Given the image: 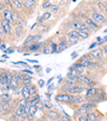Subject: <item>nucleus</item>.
I'll return each instance as SVG.
<instances>
[{
  "label": "nucleus",
  "instance_id": "864d4df0",
  "mask_svg": "<svg viewBox=\"0 0 107 121\" xmlns=\"http://www.w3.org/2000/svg\"><path fill=\"white\" fill-rule=\"evenodd\" d=\"M16 64H21V65H24V66H26V68H28V66H29L27 63H26V62H21V61L17 62V63H16Z\"/></svg>",
  "mask_w": 107,
  "mask_h": 121
},
{
  "label": "nucleus",
  "instance_id": "423d86ee",
  "mask_svg": "<svg viewBox=\"0 0 107 121\" xmlns=\"http://www.w3.org/2000/svg\"><path fill=\"white\" fill-rule=\"evenodd\" d=\"M45 117L49 121H57L58 119L61 117V112H58L55 108H52V109H49L45 112Z\"/></svg>",
  "mask_w": 107,
  "mask_h": 121
},
{
  "label": "nucleus",
  "instance_id": "cd10ccee",
  "mask_svg": "<svg viewBox=\"0 0 107 121\" xmlns=\"http://www.w3.org/2000/svg\"><path fill=\"white\" fill-rule=\"evenodd\" d=\"M41 52H42V54H44V55H49V54H51V49H50L49 43H48V44H44V46L42 47Z\"/></svg>",
  "mask_w": 107,
  "mask_h": 121
},
{
  "label": "nucleus",
  "instance_id": "6e6d98bb",
  "mask_svg": "<svg viewBox=\"0 0 107 121\" xmlns=\"http://www.w3.org/2000/svg\"><path fill=\"white\" fill-rule=\"evenodd\" d=\"M45 72H46V73H50V72H51V69H50V68H47V69H46V70H45Z\"/></svg>",
  "mask_w": 107,
  "mask_h": 121
},
{
  "label": "nucleus",
  "instance_id": "7c9ffc66",
  "mask_svg": "<svg viewBox=\"0 0 107 121\" xmlns=\"http://www.w3.org/2000/svg\"><path fill=\"white\" fill-rule=\"evenodd\" d=\"M51 0H46V1H44L43 4H42V9L44 10V11H48V10L50 9V7H51Z\"/></svg>",
  "mask_w": 107,
  "mask_h": 121
},
{
  "label": "nucleus",
  "instance_id": "dca6fc26",
  "mask_svg": "<svg viewBox=\"0 0 107 121\" xmlns=\"http://www.w3.org/2000/svg\"><path fill=\"white\" fill-rule=\"evenodd\" d=\"M51 12L50 11H46L45 13L43 14V15L40 17L39 19H38V23L39 24H42V23H45V22H47V21H49L50 18H51Z\"/></svg>",
  "mask_w": 107,
  "mask_h": 121
},
{
  "label": "nucleus",
  "instance_id": "4d7b16f0",
  "mask_svg": "<svg viewBox=\"0 0 107 121\" xmlns=\"http://www.w3.org/2000/svg\"><path fill=\"white\" fill-rule=\"evenodd\" d=\"M28 62H32V63H38L37 60H27Z\"/></svg>",
  "mask_w": 107,
  "mask_h": 121
},
{
  "label": "nucleus",
  "instance_id": "8fccbe9b",
  "mask_svg": "<svg viewBox=\"0 0 107 121\" xmlns=\"http://www.w3.org/2000/svg\"><path fill=\"white\" fill-rule=\"evenodd\" d=\"M4 53H5V54H12V53H14V48H13V47L8 48V49L4 50Z\"/></svg>",
  "mask_w": 107,
  "mask_h": 121
},
{
  "label": "nucleus",
  "instance_id": "393cba45",
  "mask_svg": "<svg viewBox=\"0 0 107 121\" xmlns=\"http://www.w3.org/2000/svg\"><path fill=\"white\" fill-rule=\"evenodd\" d=\"M28 87V89H29V91H30V93H31V96L32 95H37V94H39L38 93V86L37 85H33L31 82V84H29V85H26Z\"/></svg>",
  "mask_w": 107,
  "mask_h": 121
},
{
  "label": "nucleus",
  "instance_id": "3c124183",
  "mask_svg": "<svg viewBox=\"0 0 107 121\" xmlns=\"http://www.w3.org/2000/svg\"><path fill=\"white\" fill-rule=\"evenodd\" d=\"M71 57H72V59H73V60H75L76 58L78 57V54H77V52H74V53H72V54H71Z\"/></svg>",
  "mask_w": 107,
  "mask_h": 121
},
{
  "label": "nucleus",
  "instance_id": "5701e85b",
  "mask_svg": "<svg viewBox=\"0 0 107 121\" xmlns=\"http://www.w3.org/2000/svg\"><path fill=\"white\" fill-rule=\"evenodd\" d=\"M27 104H28V101L26 100V99H24L23 96H21V98H19L18 100L16 101L15 107H16V108H23V107H25Z\"/></svg>",
  "mask_w": 107,
  "mask_h": 121
},
{
  "label": "nucleus",
  "instance_id": "c03bdc74",
  "mask_svg": "<svg viewBox=\"0 0 107 121\" xmlns=\"http://www.w3.org/2000/svg\"><path fill=\"white\" fill-rule=\"evenodd\" d=\"M45 84L46 82H45V80L44 79H39L38 80V86H39L40 88H43L44 86H45Z\"/></svg>",
  "mask_w": 107,
  "mask_h": 121
},
{
  "label": "nucleus",
  "instance_id": "49530a36",
  "mask_svg": "<svg viewBox=\"0 0 107 121\" xmlns=\"http://www.w3.org/2000/svg\"><path fill=\"white\" fill-rule=\"evenodd\" d=\"M33 69H35V72H41V70H42V66L40 65V64H35V65L33 66Z\"/></svg>",
  "mask_w": 107,
  "mask_h": 121
},
{
  "label": "nucleus",
  "instance_id": "de8ad7c7",
  "mask_svg": "<svg viewBox=\"0 0 107 121\" xmlns=\"http://www.w3.org/2000/svg\"><path fill=\"white\" fill-rule=\"evenodd\" d=\"M0 49H2L3 52L7 49V43H5V42H2V43L0 44Z\"/></svg>",
  "mask_w": 107,
  "mask_h": 121
},
{
  "label": "nucleus",
  "instance_id": "c9c22d12",
  "mask_svg": "<svg viewBox=\"0 0 107 121\" xmlns=\"http://www.w3.org/2000/svg\"><path fill=\"white\" fill-rule=\"evenodd\" d=\"M43 103H44V109L49 110V109H52V108H54V105L51 104V102H50L49 100L46 101V102H43Z\"/></svg>",
  "mask_w": 107,
  "mask_h": 121
},
{
  "label": "nucleus",
  "instance_id": "ea45409f",
  "mask_svg": "<svg viewBox=\"0 0 107 121\" xmlns=\"http://www.w3.org/2000/svg\"><path fill=\"white\" fill-rule=\"evenodd\" d=\"M37 112H38V108L35 107V106H34V105H30V110H29V114L30 115L35 116V115H37Z\"/></svg>",
  "mask_w": 107,
  "mask_h": 121
},
{
  "label": "nucleus",
  "instance_id": "4468645a",
  "mask_svg": "<svg viewBox=\"0 0 107 121\" xmlns=\"http://www.w3.org/2000/svg\"><path fill=\"white\" fill-rule=\"evenodd\" d=\"M63 82L68 85H77L79 84V80H78L77 76H66L63 79Z\"/></svg>",
  "mask_w": 107,
  "mask_h": 121
},
{
  "label": "nucleus",
  "instance_id": "9d476101",
  "mask_svg": "<svg viewBox=\"0 0 107 121\" xmlns=\"http://www.w3.org/2000/svg\"><path fill=\"white\" fill-rule=\"evenodd\" d=\"M11 25L12 24L10 23V22H8L7 19H4V18L0 19V26L3 28V30H4L7 35H11V33H12V26Z\"/></svg>",
  "mask_w": 107,
  "mask_h": 121
},
{
  "label": "nucleus",
  "instance_id": "f257e3e1",
  "mask_svg": "<svg viewBox=\"0 0 107 121\" xmlns=\"http://www.w3.org/2000/svg\"><path fill=\"white\" fill-rule=\"evenodd\" d=\"M89 16L100 26H102V25H104V24L107 23V15L101 13L98 10H92Z\"/></svg>",
  "mask_w": 107,
  "mask_h": 121
},
{
  "label": "nucleus",
  "instance_id": "58836bf2",
  "mask_svg": "<svg viewBox=\"0 0 107 121\" xmlns=\"http://www.w3.org/2000/svg\"><path fill=\"white\" fill-rule=\"evenodd\" d=\"M42 39H43V35H42L41 33L33 34V41H34V42H41Z\"/></svg>",
  "mask_w": 107,
  "mask_h": 121
},
{
  "label": "nucleus",
  "instance_id": "2eb2a0df",
  "mask_svg": "<svg viewBox=\"0 0 107 121\" xmlns=\"http://www.w3.org/2000/svg\"><path fill=\"white\" fill-rule=\"evenodd\" d=\"M80 106L86 108L87 110H92V109H95L96 108V103H94L93 101H91V100H89V101H87V102L82 103Z\"/></svg>",
  "mask_w": 107,
  "mask_h": 121
},
{
  "label": "nucleus",
  "instance_id": "72a5a7b5",
  "mask_svg": "<svg viewBox=\"0 0 107 121\" xmlns=\"http://www.w3.org/2000/svg\"><path fill=\"white\" fill-rule=\"evenodd\" d=\"M0 100H2V101H9V100H11V95H10L9 92H3V93L0 95Z\"/></svg>",
  "mask_w": 107,
  "mask_h": 121
},
{
  "label": "nucleus",
  "instance_id": "39448f33",
  "mask_svg": "<svg viewBox=\"0 0 107 121\" xmlns=\"http://www.w3.org/2000/svg\"><path fill=\"white\" fill-rule=\"evenodd\" d=\"M68 25H70V29H74V30H77V31H79V30H85L88 28V26L85 23L80 22L79 19H73L72 22H70Z\"/></svg>",
  "mask_w": 107,
  "mask_h": 121
},
{
  "label": "nucleus",
  "instance_id": "9b49d317",
  "mask_svg": "<svg viewBox=\"0 0 107 121\" xmlns=\"http://www.w3.org/2000/svg\"><path fill=\"white\" fill-rule=\"evenodd\" d=\"M2 18L7 19V21L10 22L11 24L15 23V18H14L13 15H12V10L8 9V8H4V9L2 10Z\"/></svg>",
  "mask_w": 107,
  "mask_h": 121
},
{
  "label": "nucleus",
  "instance_id": "e2e57ef3",
  "mask_svg": "<svg viewBox=\"0 0 107 121\" xmlns=\"http://www.w3.org/2000/svg\"><path fill=\"white\" fill-rule=\"evenodd\" d=\"M2 43V39H1V38H0V44Z\"/></svg>",
  "mask_w": 107,
  "mask_h": 121
},
{
  "label": "nucleus",
  "instance_id": "20e7f679",
  "mask_svg": "<svg viewBox=\"0 0 107 121\" xmlns=\"http://www.w3.org/2000/svg\"><path fill=\"white\" fill-rule=\"evenodd\" d=\"M77 77H78V80H79L80 84L86 86V87H94V85H95V82H94L91 77L86 76L85 74H79Z\"/></svg>",
  "mask_w": 107,
  "mask_h": 121
},
{
  "label": "nucleus",
  "instance_id": "ddd939ff",
  "mask_svg": "<svg viewBox=\"0 0 107 121\" xmlns=\"http://www.w3.org/2000/svg\"><path fill=\"white\" fill-rule=\"evenodd\" d=\"M70 47V45H68V42L66 41L65 39H62L61 41L58 43V53H62V52H64L65 49H68V48Z\"/></svg>",
  "mask_w": 107,
  "mask_h": 121
},
{
  "label": "nucleus",
  "instance_id": "4c0bfd02",
  "mask_svg": "<svg viewBox=\"0 0 107 121\" xmlns=\"http://www.w3.org/2000/svg\"><path fill=\"white\" fill-rule=\"evenodd\" d=\"M80 59L88 60V61H94V59H93V58L91 57V55H90V53H88V54H85V55H82Z\"/></svg>",
  "mask_w": 107,
  "mask_h": 121
},
{
  "label": "nucleus",
  "instance_id": "4be33fe9",
  "mask_svg": "<svg viewBox=\"0 0 107 121\" xmlns=\"http://www.w3.org/2000/svg\"><path fill=\"white\" fill-rule=\"evenodd\" d=\"M21 96H23L24 99H26L27 101L30 100V98H31V93H30L27 86H23V87H21Z\"/></svg>",
  "mask_w": 107,
  "mask_h": 121
},
{
  "label": "nucleus",
  "instance_id": "37998d69",
  "mask_svg": "<svg viewBox=\"0 0 107 121\" xmlns=\"http://www.w3.org/2000/svg\"><path fill=\"white\" fill-rule=\"evenodd\" d=\"M96 46H98V42H93V43H91L90 45H89V47H88L89 52H90V50H92V49H94Z\"/></svg>",
  "mask_w": 107,
  "mask_h": 121
},
{
  "label": "nucleus",
  "instance_id": "6ab92c4d",
  "mask_svg": "<svg viewBox=\"0 0 107 121\" xmlns=\"http://www.w3.org/2000/svg\"><path fill=\"white\" fill-rule=\"evenodd\" d=\"M12 3H13L14 8L18 11L23 12L25 10V7H24V3H23V0H12Z\"/></svg>",
  "mask_w": 107,
  "mask_h": 121
},
{
  "label": "nucleus",
  "instance_id": "e433bc0d",
  "mask_svg": "<svg viewBox=\"0 0 107 121\" xmlns=\"http://www.w3.org/2000/svg\"><path fill=\"white\" fill-rule=\"evenodd\" d=\"M34 106L38 108V109H44V103L42 102L41 100L37 101V102L34 103Z\"/></svg>",
  "mask_w": 107,
  "mask_h": 121
},
{
  "label": "nucleus",
  "instance_id": "bb28decb",
  "mask_svg": "<svg viewBox=\"0 0 107 121\" xmlns=\"http://www.w3.org/2000/svg\"><path fill=\"white\" fill-rule=\"evenodd\" d=\"M98 10L101 12V13L107 15V14H106V3H105V2H103V1H100V2L98 3Z\"/></svg>",
  "mask_w": 107,
  "mask_h": 121
},
{
  "label": "nucleus",
  "instance_id": "7ed1b4c3",
  "mask_svg": "<svg viewBox=\"0 0 107 121\" xmlns=\"http://www.w3.org/2000/svg\"><path fill=\"white\" fill-rule=\"evenodd\" d=\"M12 107H13V103H12V99L9 101H3L1 108H0V116L4 117L7 114L12 112Z\"/></svg>",
  "mask_w": 107,
  "mask_h": 121
},
{
  "label": "nucleus",
  "instance_id": "13d9d810",
  "mask_svg": "<svg viewBox=\"0 0 107 121\" xmlns=\"http://www.w3.org/2000/svg\"><path fill=\"white\" fill-rule=\"evenodd\" d=\"M103 40V38H101V37H98L96 38V42H101Z\"/></svg>",
  "mask_w": 107,
  "mask_h": 121
},
{
  "label": "nucleus",
  "instance_id": "052dcab7",
  "mask_svg": "<svg viewBox=\"0 0 107 121\" xmlns=\"http://www.w3.org/2000/svg\"><path fill=\"white\" fill-rule=\"evenodd\" d=\"M2 102H3L2 100H0V108H1V105H2Z\"/></svg>",
  "mask_w": 107,
  "mask_h": 121
},
{
  "label": "nucleus",
  "instance_id": "79ce46f5",
  "mask_svg": "<svg viewBox=\"0 0 107 121\" xmlns=\"http://www.w3.org/2000/svg\"><path fill=\"white\" fill-rule=\"evenodd\" d=\"M102 52H103V56H105V57H107V44H104V45H102Z\"/></svg>",
  "mask_w": 107,
  "mask_h": 121
},
{
  "label": "nucleus",
  "instance_id": "f03ea898",
  "mask_svg": "<svg viewBox=\"0 0 107 121\" xmlns=\"http://www.w3.org/2000/svg\"><path fill=\"white\" fill-rule=\"evenodd\" d=\"M73 94H70L68 92H58L55 95V100L61 104H71L73 101Z\"/></svg>",
  "mask_w": 107,
  "mask_h": 121
},
{
  "label": "nucleus",
  "instance_id": "2f4dec72",
  "mask_svg": "<svg viewBox=\"0 0 107 121\" xmlns=\"http://www.w3.org/2000/svg\"><path fill=\"white\" fill-rule=\"evenodd\" d=\"M49 46H50V49H51V54H56L58 53V43L56 42H50L49 43Z\"/></svg>",
  "mask_w": 107,
  "mask_h": 121
},
{
  "label": "nucleus",
  "instance_id": "6e6552de",
  "mask_svg": "<svg viewBox=\"0 0 107 121\" xmlns=\"http://www.w3.org/2000/svg\"><path fill=\"white\" fill-rule=\"evenodd\" d=\"M43 46H44V42H33L30 45H28L25 49L31 54L32 52H39V50H41Z\"/></svg>",
  "mask_w": 107,
  "mask_h": 121
},
{
  "label": "nucleus",
  "instance_id": "b1692460",
  "mask_svg": "<svg viewBox=\"0 0 107 121\" xmlns=\"http://www.w3.org/2000/svg\"><path fill=\"white\" fill-rule=\"evenodd\" d=\"M32 80H33V77H32L31 75H25V74H23V78H21V82L23 86H26V85L31 84Z\"/></svg>",
  "mask_w": 107,
  "mask_h": 121
},
{
  "label": "nucleus",
  "instance_id": "603ef678",
  "mask_svg": "<svg viewBox=\"0 0 107 121\" xmlns=\"http://www.w3.org/2000/svg\"><path fill=\"white\" fill-rule=\"evenodd\" d=\"M55 85H54V84H50V85H48V86H47V90H48V91H51V90L52 89H55Z\"/></svg>",
  "mask_w": 107,
  "mask_h": 121
},
{
  "label": "nucleus",
  "instance_id": "473e14b6",
  "mask_svg": "<svg viewBox=\"0 0 107 121\" xmlns=\"http://www.w3.org/2000/svg\"><path fill=\"white\" fill-rule=\"evenodd\" d=\"M66 34H68V38H78V31L74 29H70Z\"/></svg>",
  "mask_w": 107,
  "mask_h": 121
},
{
  "label": "nucleus",
  "instance_id": "1a4fd4ad",
  "mask_svg": "<svg viewBox=\"0 0 107 121\" xmlns=\"http://www.w3.org/2000/svg\"><path fill=\"white\" fill-rule=\"evenodd\" d=\"M87 101H89V98L88 96H86L84 94V95H81V94H77V95H74L73 98V101H72V105H75V106H78V105H81L82 103L87 102Z\"/></svg>",
  "mask_w": 107,
  "mask_h": 121
},
{
  "label": "nucleus",
  "instance_id": "09e8293b",
  "mask_svg": "<svg viewBox=\"0 0 107 121\" xmlns=\"http://www.w3.org/2000/svg\"><path fill=\"white\" fill-rule=\"evenodd\" d=\"M21 72H24V73L28 74V75H33V72H32L31 70H27V69H25V70H23Z\"/></svg>",
  "mask_w": 107,
  "mask_h": 121
},
{
  "label": "nucleus",
  "instance_id": "bf43d9fd",
  "mask_svg": "<svg viewBox=\"0 0 107 121\" xmlns=\"http://www.w3.org/2000/svg\"><path fill=\"white\" fill-rule=\"evenodd\" d=\"M57 121H64V120H63V119H62V118H61V117H60V118H59V119H58V120H57Z\"/></svg>",
  "mask_w": 107,
  "mask_h": 121
},
{
  "label": "nucleus",
  "instance_id": "aec40b11",
  "mask_svg": "<svg viewBox=\"0 0 107 121\" xmlns=\"http://www.w3.org/2000/svg\"><path fill=\"white\" fill-rule=\"evenodd\" d=\"M23 3H24L25 9H27V10H33L35 8V4H37V2L32 1V0H23Z\"/></svg>",
  "mask_w": 107,
  "mask_h": 121
},
{
  "label": "nucleus",
  "instance_id": "412c9836",
  "mask_svg": "<svg viewBox=\"0 0 107 121\" xmlns=\"http://www.w3.org/2000/svg\"><path fill=\"white\" fill-rule=\"evenodd\" d=\"M88 110L86 108H84L82 106L78 105L75 107V117H78V116H84V115H87Z\"/></svg>",
  "mask_w": 107,
  "mask_h": 121
},
{
  "label": "nucleus",
  "instance_id": "f8f14e48",
  "mask_svg": "<svg viewBox=\"0 0 107 121\" xmlns=\"http://www.w3.org/2000/svg\"><path fill=\"white\" fill-rule=\"evenodd\" d=\"M90 55L91 57L93 58L94 60H100L103 58V52H102V48H94V49L90 50Z\"/></svg>",
  "mask_w": 107,
  "mask_h": 121
},
{
  "label": "nucleus",
  "instance_id": "0e129e2a",
  "mask_svg": "<svg viewBox=\"0 0 107 121\" xmlns=\"http://www.w3.org/2000/svg\"><path fill=\"white\" fill-rule=\"evenodd\" d=\"M32 1H35V0H32Z\"/></svg>",
  "mask_w": 107,
  "mask_h": 121
},
{
  "label": "nucleus",
  "instance_id": "f3484780",
  "mask_svg": "<svg viewBox=\"0 0 107 121\" xmlns=\"http://www.w3.org/2000/svg\"><path fill=\"white\" fill-rule=\"evenodd\" d=\"M96 92H98V88H95V87H88V88H87V90H86L85 95L88 96L89 100H90V99H92L94 95H95Z\"/></svg>",
  "mask_w": 107,
  "mask_h": 121
},
{
  "label": "nucleus",
  "instance_id": "c85d7f7f",
  "mask_svg": "<svg viewBox=\"0 0 107 121\" xmlns=\"http://www.w3.org/2000/svg\"><path fill=\"white\" fill-rule=\"evenodd\" d=\"M14 114H15L16 116L21 117V118H24V117L26 116L25 110H24V107L23 108H16L15 107V109H14Z\"/></svg>",
  "mask_w": 107,
  "mask_h": 121
},
{
  "label": "nucleus",
  "instance_id": "0eeeda50",
  "mask_svg": "<svg viewBox=\"0 0 107 121\" xmlns=\"http://www.w3.org/2000/svg\"><path fill=\"white\" fill-rule=\"evenodd\" d=\"M84 19H85V22H84V23L86 24V25L88 26V27L90 28V29H91L93 32H94V31H96V30H98L101 27H102V26L98 25V24H96L95 22H94L93 19H92L91 17H90V16H85V17H84Z\"/></svg>",
  "mask_w": 107,
  "mask_h": 121
},
{
  "label": "nucleus",
  "instance_id": "f704fd0d",
  "mask_svg": "<svg viewBox=\"0 0 107 121\" xmlns=\"http://www.w3.org/2000/svg\"><path fill=\"white\" fill-rule=\"evenodd\" d=\"M48 11H50L51 13H58L60 11V7L58 4H51V7H50V9Z\"/></svg>",
  "mask_w": 107,
  "mask_h": 121
},
{
  "label": "nucleus",
  "instance_id": "a19ab883",
  "mask_svg": "<svg viewBox=\"0 0 107 121\" xmlns=\"http://www.w3.org/2000/svg\"><path fill=\"white\" fill-rule=\"evenodd\" d=\"M75 121H89V120L87 118V115H84V116L75 117Z\"/></svg>",
  "mask_w": 107,
  "mask_h": 121
},
{
  "label": "nucleus",
  "instance_id": "c756f323",
  "mask_svg": "<svg viewBox=\"0 0 107 121\" xmlns=\"http://www.w3.org/2000/svg\"><path fill=\"white\" fill-rule=\"evenodd\" d=\"M80 40L78 38H68V45L72 46V45H77L79 43Z\"/></svg>",
  "mask_w": 107,
  "mask_h": 121
},
{
  "label": "nucleus",
  "instance_id": "a211bd4d",
  "mask_svg": "<svg viewBox=\"0 0 107 121\" xmlns=\"http://www.w3.org/2000/svg\"><path fill=\"white\" fill-rule=\"evenodd\" d=\"M94 109L92 110H88V112H87V118H88L89 121H100V119H98V116L96 115L95 112H93Z\"/></svg>",
  "mask_w": 107,
  "mask_h": 121
},
{
  "label": "nucleus",
  "instance_id": "680f3d73",
  "mask_svg": "<svg viewBox=\"0 0 107 121\" xmlns=\"http://www.w3.org/2000/svg\"><path fill=\"white\" fill-rule=\"evenodd\" d=\"M105 3H106V14H107V1H106Z\"/></svg>",
  "mask_w": 107,
  "mask_h": 121
},
{
  "label": "nucleus",
  "instance_id": "a878e982",
  "mask_svg": "<svg viewBox=\"0 0 107 121\" xmlns=\"http://www.w3.org/2000/svg\"><path fill=\"white\" fill-rule=\"evenodd\" d=\"M33 34H30V35H28L27 38H26V40H25V42H24V44H23V48H26L28 45H30L31 43H33Z\"/></svg>",
  "mask_w": 107,
  "mask_h": 121
},
{
  "label": "nucleus",
  "instance_id": "5fc2aeb1",
  "mask_svg": "<svg viewBox=\"0 0 107 121\" xmlns=\"http://www.w3.org/2000/svg\"><path fill=\"white\" fill-rule=\"evenodd\" d=\"M55 77H56V76H55ZM55 77H50L49 79H48V82H47V86H48V85H50V84H51V82H52V80H54V78H55Z\"/></svg>",
  "mask_w": 107,
  "mask_h": 121
},
{
  "label": "nucleus",
  "instance_id": "a18cd8bd",
  "mask_svg": "<svg viewBox=\"0 0 107 121\" xmlns=\"http://www.w3.org/2000/svg\"><path fill=\"white\" fill-rule=\"evenodd\" d=\"M5 35H7V34H5V32H4V30H3V28L0 26V38H1V39H3Z\"/></svg>",
  "mask_w": 107,
  "mask_h": 121
}]
</instances>
